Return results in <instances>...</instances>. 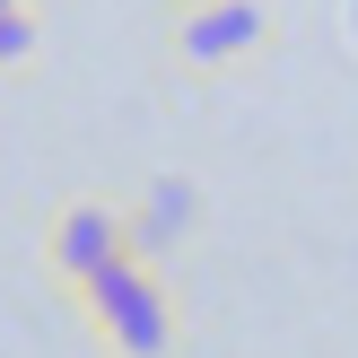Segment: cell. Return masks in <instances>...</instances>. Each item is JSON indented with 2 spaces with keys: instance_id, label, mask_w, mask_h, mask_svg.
Wrapping results in <instances>:
<instances>
[{
  "instance_id": "6da1fadb",
  "label": "cell",
  "mask_w": 358,
  "mask_h": 358,
  "mask_svg": "<svg viewBox=\"0 0 358 358\" xmlns=\"http://www.w3.org/2000/svg\"><path fill=\"white\" fill-rule=\"evenodd\" d=\"M79 315L105 332V350H122V358H175V306H166V289H157V271L140 254L105 262L79 289Z\"/></svg>"
},
{
  "instance_id": "7a4b0ae2",
  "label": "cell",
  "mask_w": 358,
  "mask_h": 358,
  "mask_svg": "<svg viewBox=\"0 0 358 358\" xmlns=\"http://www.w3.org/2000/svg\"><path fill=\"white\" fill-rule=\"evenodd\" d=\"M166 35H175V62L184 70H236L245 52H262L271 17H262V0H192Z\"/></svg>"
},
{
  "instance_id": "3957f363",
  "label": "cell",
  "mask_w": 358,
  "mask_h": 358,
  "mask_svg": "<svg viewBox=\"0 0 358 358\" xmlns=\"http://www.w3.org/2000/svg\"><path fill=\"white\" fill-rule=\"evenodd\" d=\"M122 254H131V219L105 210V201H70V210H52V227H44V262L70 289H87V280H96L105 262H122Z\"/></svg>"
},
{
  "instance_id": "277c9868",
  "label": "cell",
  "mask_w": 358,
  "mask_h": 358,
  "mask_svg": "<svg viewBox=\"0 0 358 358\" xmlns=\"http://www.w3.org/2000/svg\"><path fill=\"white\" fill-rule=\"evenodd\" d=\"M184 227H192V192H184V184H157L149 201L131 210V254H140V262H149V254H166Z\"/></svg>"
},
{
  "instance_id": "5b68a950",
  "label": "cell",
  "mask_w": 358,
  "mask_h": 358,
  "mask_svg": "<svg viewBox=\"0 0 358 358\" xmlns=\"http://www.w3.org/2000/svg\"><path fill=\"white\" fill-rule=\"evenodd\" d=\"M35 62V9H0V70Z\"/></svg>"
},
{
  "instance_id": "8992f818",
  "label": "cell",
  "mask_w": 358,
  "mask_h": 358,
  "mask_svg": "<svg viewBox=\"0 0 358 358\" xmlns=\"http://www.w3.org/2000/svg\"><path fill=\"white\" fill-rule=\"evenodd\" d=\"M0 9H27V0H0Z\"/></svg>"
}]
</instances>
